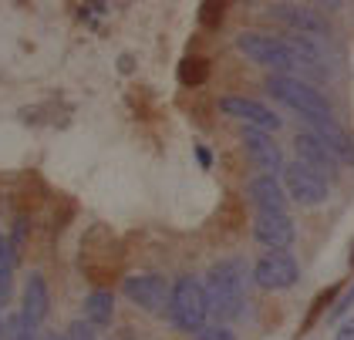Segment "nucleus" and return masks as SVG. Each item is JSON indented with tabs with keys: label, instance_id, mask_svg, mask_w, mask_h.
<instances>
[{
	"label": "nucleus",
	"instance_id": "obj_1",
	"mask_svg": "<svg viewBox=\"0 0 354 340\" xmlns=\"http://www.w3.org/2000/svg\"><path fill=\"white\" fill-rule=\"evenodd\" d=\"M206 300H209V317L230 320L243 310L246 296V273L240 260H219L206 273Z\"/></svg>",
	"mask_w": 354,
	"mask_h": 340
},
{
	"label": "nucleus",
	"instance_id": "obj_2",
	"mask_svg": "<svg viewBox=\"0 0 354 340\" xmlns=\"http://www.w3.org/2000/svg\"><path fill=\"white\" fill-rule=\"evenodd\" d=\"M267 91H270L277 102H283L287 108L300 111L310 125H317V122H334L330 102H327L317 88H310L307 81L294 78V75H270V78H267Z\"/></svg>",
	"mask_w": 354,
	"mask_h": 340
},
{
	"label": "nucleus",
	"instance_id": "obj_3",
	"mask_svg": "<svg viewBox=\"0 0 354 340\" xmlns=\"http://www.w3.org/2000/svg\"><path fill=\"white\" fill-rule=\"evenodd\" d=\"M169 317L183 334H199L206 327L209 317V300H206V287L196 276H179L172 296H169Z\"/></svg>",
	"mask_w": 354,
	"mask_h": 340
},
{
	"label": "nucleus",
	"instance_id": "obj_4",
	"mask_svg": "<svg viewBox=\"0 0 354 340\" xmlns=\"http://www.w3.org/2000/svg\"><path fill=\"white\" fill-rule=\"evenodd\" d=\"M236 48L253 61V64H263V68H270L277 75H294L300 64V57L294 54V48L287 44V41H280V37H270V34H257V30H246L236 37Z\"/></svg>",
	"mask_w": 354,
	"mask_h": 340
},
{
	"label": "nucleus",
	"instance_id": "obj_5",
	"mask_svg": "<svg viewBox=\"0 0 354 340\" xmlns=\"http://www.w3.org/2000/svg\"><path fill=\"white\" fill-rule=\"evenodd\" d=\"M118 266H122V256H118L115 239L109 236V229L95 226L91 233L84 236V243H82V270H84V276H88V280H95V283H109L111 276L118 273Z\"/></svg>",
	"mask_w": 354,
	"mask_h": 340
},
{
	"label": "nucleus",
	"instance_id": "obj_6",
	"mask_svg": "<svg viewBox=\"0 0 354 340\" xmlns=\"http://www.w3.org/2000/svg\"><path fill=\"white\" fill-rule=\"evenodd\" d=\"M283 182H287L290 199H297L300 206H317V202H324L327 192H330V182L321 172H314L310 165H304V162L283 165Z\"/></svg>",
	"mask_w": 354,
	"mask_h": 340
},
{
	"label": "nucleus",
	"instance_id": "obj_7",
	"mask_svg": "<svg viewBox=\"0 0 354 340\" xmlns=\"http://www.w3.org/2000/svg\"><path fill=\"white\" fill-rule=\"evenodd\" d=\"M125 296L142 307V310H149V314H159V310H169V296H172V290L165 283V276L159 273H142V276H125Z\"/></svg>",
	"mask_w": 354,
	"mask_h": 340
},
{
	"label": "nucleus",
	"instance_id": "obj_8",
	"mask_svg": "<svg viewBox=\"0 0 354 340\" xmlns=\"http://www.w3.org/2000/svg\"><path fill=\"white\" fill-rule=\"evenodd\" d=\"M253 280L263 290H290L300 280V266L290 253H267L253 266Z\"/></svg>",
	"mask_w": 354,
	"mask_h": 340
},
{
	"label": "nucleus",
	"instance_id": "obj_9",
	"mask_svg": "<svg viewBox=\"0 0 354 340\" xmlns=\"http://www.w3.org/2000/svg\"><path fill=\"white\" fill-rule=\"evenodd\" d=\"M270 17L283 21L287 27H294L304 37H327L330 24L324 21V14L317 7H304V3H273Z\"/></svg>",
	"mask_w": 354,
	"mask_h": 340
},
{
	"label": "nucleus",
	"instance_id": "obj_10",
	"mask_svg": "<svg viewBox=\"0 0 354 340\" xmlns=\"http://www.w3.org/2000/svg\"><path fill=\"white\" fill-rule=\"evenodd\" d=\"M219 111L230 115V118H236V122H246L250 129L267 131V135L280 129V115L270 111L267 105H260V102H253V98H236V95H230V98L219 102Z\"/></svg>",
	"mask_w": 354,
	"mask_h": 340
},
{
	"label": "nucleus",
	"instance_id": "obj_11",
	"mask_svg": "<svg viewBox=\"0 0 354 340\" xmlns=\"http://www.w3.org/2000/svg\"><path fill=\"white\" fill-rule=\"evenodd\" d=\"M253 236H257L260 246H267L273 253H283L294 243V219L287 212H257Z\"/></svg>",
	"mask_w": 354,
	"mask_h": 340
},
{
	"label": "nucleus",
	"instance_id": "obj_12",
	"mask_svg": "<svg viewBox=\"0 0 354 340\" xmlns=\"http://www.w3.org/2000/svg\"><path fill=\"white\" fill-rule=\"evenodd\" d=\"M243 149H246V155L253 158V165H257L263 176H273V179H277V172H283V155H280L277 142H273L267 131L246 129L243 131Z\"/></svg>",
	"mask_w": 354,
	"mask_h": 340
},
{
	"label": "nucleus",
	"instance_id": "obj_13",
	"mask_svg": "<svg viewBox=\"0 0 354 340\" xmlns=\"http://www.w3.org/2000/svg\"><path fill=\"white\" fill-rule=\"evenodd\" d=\"M294 149H297V162L310 165V169H314V172H321L324 179H330V176H334L337 158L330 155V149H327V145L317 138V135H314V131H297Z\"/></svg>",
	"mask_w": 354,
	"mask_h": 340
},
{
	"label": "nucleus",
	"instance_id": "obj_14",
	"mask_svg": "<svg viewBox=\"0 0 354 340\" xmlns=\"http://www.w3.org/2000/svg\"><path fill=\"white\" fill-rule=\"evenodd\" d=\"M48 303H51V296H48V283H44V276H28V283H24V300H21V317H24V323H28L30 330H37L41 327V320L48 317Z\"/></svg>",
	"mask_w": 354,
	"mask_h": 340
},
{
	"label": "nucleus",
	"instance_id": "obj_15",
	"mask_svg": "<svg viewBox=\"0 0 354 340\" xmlns=\"http://www.w3.org/2000/svg\"><path fill=\"white\" fill-rule=\"evenodd\" d=\"M246 192H250L257 212H283L287 209V189L277 182L273 176H257Z\"/></svg>",
	"mask_w": 354,
	"mask_h": 340
},
{
	"label": "nucleus",
	"instance_id": "obj_16",
	"mask_svg": "<svg viewBox=\"0 0 354 340\" xmlns=\"http://www.w3.org/2000/svg\"><path fill=\"white\" fill-rule=\"evenodd\" d=\"M111 314H115V296L109 290H95L88 300H84V317L88 323H109Z\"/></svg>",
	"mask_w": 354,
	"mask_h": 340
},
{
	"label": "nucleus",
	"instance_id": "obj_17",
	"mask_svg": "<svg viewBox=\"0 0 354 340\" xmlns=\"http://www.w3.org/2000/svg\"><path fill=\"white\" fill-rule=\"evenodd\" d=\"M10 276H14V239L0 233V303L10 296Z\"/></svg>",
	"mask_w": 354,
	"mask_h": 340
},
{
	"label": "nucleus",
	"instance_id": "obj_18",
	"mask_svg": "<svg viewBox=\"0 0 354 340\" xmlns=\"http://www.w3.org/2000/svg\"><path fill=\"white\" fill-rule=\"evenodd\" d=\"M206 78H209V61H206V57H183L179 81H183L186 88H199Z\"/></svg>",
	"mask_w": 354,
	"mask_h": 340
},
{
	"label": "nucleus",
	"instance_id": "obj_19",
	"mask_svg": "<svg viewBox=\"0 0 354 340\" xmlns=\"http://www.w3.org/2000/svg\"><path fill=\"white\" fill-rule=\"evenodd\" d=\"M223 17H226V3H223V0H206V3L199 7V21L206 27H219Z\"/></svg>",
	"mask_w": 354,
	"mask_h": 340
},
{
	"label": "nucleus",
	"instance_id": "obj_20",
	"mask_svg": "<svg viewBox=\"0 0 354 340\" xmlns=\"http://www.w3.org/2000/svg\"><path fill=\"white\" fill-rule=\"evenodd\" d=\"M3 334H7V340H37V330H30L28 323H24V317H21V314L7 320Z\"/></svg>",
	"mask_w": 354,
	"mask_h": 340
},
{
	"label": "nucleus",
	"instance_id": "obj_21",
	"mask_svg": "<svg viewBox=\"0 0 354 340\" xmlns=\"http://www.w3.org/2000/svg\"><path fill=\"white\" fill-rule=\"evenodd\" d=\"M196 340H236V337H233V330H230V327L216 323V327H203V330L196 334Z\"/></svg>",
	"mask_w": 354,
	"mask_h": 340
},
{
	"label": "nucleus",
	"instance_id": "obj_22",
	"mask_svg": "<svg viewBox=\"0 0 354 340\" xmlns=\"http://www.w3.org/2000/svg\"><path fill=\"white\" fill-rule=\"evenodd\" d=\"M351 303H354V283H351V290H348V293H344V296H341V300L334 303V310H330V320H337V317L344 314V310H351Z\"/></svg>",
	"mask_w": 354,
	"mask_h": 340
},
{
	"label": "nucleus",
	"instance_id": "obj_23",
	"mask_svg": "<svg viewBox=\"0 0 354 340\" xmlns=\"http://www.w3.org/2000/svg\"><path fill=\"white\" fill-rule=\"evenodd\" d=\"M334 293H337V287H327L321 296H314V307H310V317H307V323L314 320V314H321V310H324V303L330 300V296H334Z\"/></svg>",
	"mask_w": 354,
	"mask_h": 340
},
{
	"label": "nucleus",
	"instance_id": "obj_24",
	"mask_svg": "<svg viewBox=\"0 0 354 340\" xmlns=\"http://www.w3.org/2000/svg\"><path fill=\"white\" fill-rule=\"evenodd\" d=\"M334 340H354V320H344L341 323V330H337V337Z\"/></svg>",
	"mask_w": 354,
	"mask_h": 340
},
{
	"label": "nucleus",
	"instance_id": "obj_25",
	"mask_svg": "<svg viewBox=\"0 0 354 340\" xmlns=\"http://www.w3.org/2000/svg\"><path fill=\"white\" fill-rule=\"evenodd\" d=\"M196 158H199V162H203V165H206V169H209V165H213V155H209V152H206V149H203V145H196Z\"/></svg>",
	"mask_w": 354,
	"mask_h": 340
},
{
	"label": "nucleus",
	"instance_id": "obj_26",
	"mask_svg": "<svg viewBox=\"0 0 354 340\" xmlns=\"http://www.w3.org/2000/svg\"><path fill=\"white\" fill-rule=\"evenodd\" d=\"M48 340H68V334H64V337H61V334H55V337H48Z\"/></svg>",
	"mask_w": 354,
	"mask_h": 340
},
{
	"label": "nucleus",
	"instance_id": "obj_27",
	"mask_svg": "<svg viewBox=\"0 0 354 340\" xmlns=\"http://www.w3.org/2000/svg\"><path fill=\"white\" fill-rule=\"evenodd\" d=\"M0 337H3V320H0Z\"/></svg>",
	"mask_w": 354,
	"mask_h": 340
},
{
	"label": "nucleus",
	"instance_id": "obj_28",
	"mask_svg": "<svg viewBox=\"0 0 354 340\" xmlns=\"http://www.w3.org/2000/svg\"><path fill=\"white\" fill-rule=\"evenodd\" d=\"M351 263H354V243H351Z\"/></svg>",
	"mask_w": 354,
	"mask_h": 340
}]
</instances>
